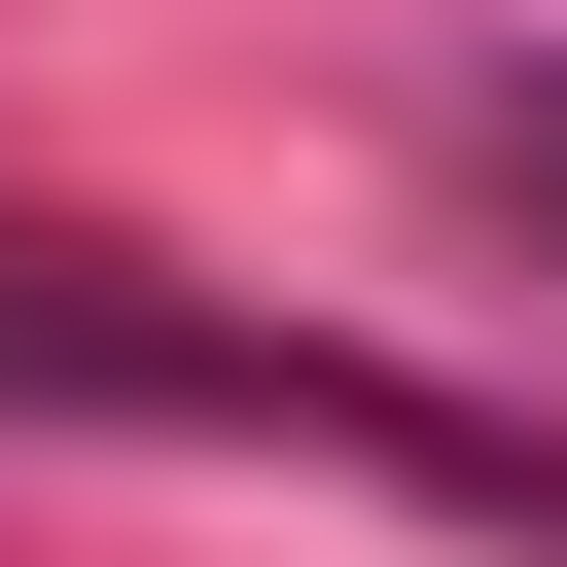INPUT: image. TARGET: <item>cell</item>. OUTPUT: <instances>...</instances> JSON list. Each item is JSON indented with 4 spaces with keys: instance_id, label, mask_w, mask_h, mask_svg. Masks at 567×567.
Returning a JSON list of instances; mask_svg holds the SVG:
<instances>
[{
    "instance_id": "obj_2",
    "label": "cell",
    "mask_w": 567,
    "mask_h": 567,
    "mask_svg": "<svg viewBox=\"0 0 567 567\" xmlns=\"http://www.w3.org/2000/svg\"><path fill=\"white\" fill-rule=\"evenodd\" d=\"M461 177H496V213L567 248V35H496V71H461Z\"/></svg>"
},
{
    "instance_id": "obj_1",
    "label": "cell",
    "mask_w": 567,
    "mask_h": 567,
    "mask_svg": "<svg viewBox=\"0 0 567 567\" xmlns=\"http://www.w3.org/2000/svg\"><path fill=\"white\" fill-rule=\"evenodd\" d=\"M0 390H71V425H213V461H354V496L567 567V461H532V425H461V390H390V354H284V319H177V284H106V248H0Z\"/></svg>"
}]
</instances>
